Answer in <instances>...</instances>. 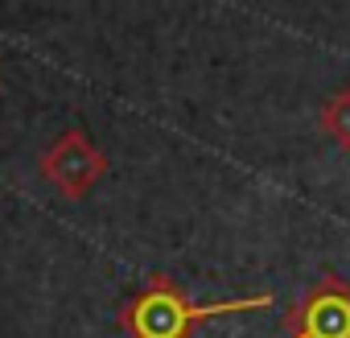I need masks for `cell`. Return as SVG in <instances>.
<instances>
[{
    "instance_id": "1",
    "label": "cell",
    "mask_w": 350,
    "mask_h": 338,
    "mask_svg": "<svg viewBox=\"0 0 350 338\" xmlns=\"http://www.w3.org/2000/svg\"><path fill=\"white\" fill-rule=\"evenodd\" d=\"M272 293H256V297H227L215 305H198L190 301V293H182L178 285H169L165 276H152L144 293H136L124 309L120 322L132 338H190L202 322L227 317V313H247V309H268Z\"/></svg>"
},
{
    "instance_id": "2",
    "label": "cell",
    "mask_w": 350,
    "mask_h": 338,
    "mask_svg": "<svg viewBox=\"0 0 350 338\" xmlns=\"http://www.w3.org/2000/svg\"><path fill=\"white\" fill-rule=\"evenodd\" d=\"M288 338H350V285L338 276L317 281L297 301Z\"/></svg>"
},
{
    "instance_id": "3",
    "label": "cell",
    "mask_w": 350,
    "mask_h": 338,
    "mask_svg": "<svg viewBox=\"0 0 350 338\" xmlns=\"http://www.w3.org/2000/svg\"><path fill=\"white\" fill-rule=\"evenodd\" d=\"M103 153L83 136V132H66L46 157H42V174H46V182L62 194V198H83L95 182H99V174H103Z\"/></svg>"
},
{
    "instance_id": "4",
    "label": "cell",
    "mask_w": 350,
    "mask_h": 338,
    "mask_svg": "<svg viewBox=\"0 0 350 338\" xmlns=\"http://www.w3.org/2000/svg\"><path fill=\"white\" fill-rule=\"evenodd\" d=\"M321 128L329 132L334 144L350 148V91H338V95L325 103V112H321Z\"/></svg>"
}]
</instances>
